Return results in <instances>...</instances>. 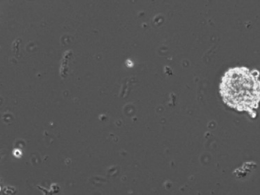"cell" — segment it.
Wrapping results in <instances>:
<instances>
[{
	"mask_svg": "<svg viewBox=\"0 0 260 195\" xmlns=\"http://www.w3.org/2000/svg\"><path fill=\"white\" fill-rule=\"evenodd\" d=\"M219 92L223 102L229 107L251 114L260 101L258 72L245 67L229 69L222 76Z\"/></svg>",
	"mask_w": 260,
	"mask_h": 195,
	"instance_id": "1",
	"label": "cell"
}]
</instances>
